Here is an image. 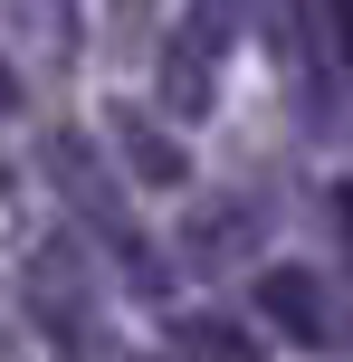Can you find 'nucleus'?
I'll return each mask as SVG.
<instances>
[{
    "mask_svg": "<svg viewBox=\"0 0 353 362\" xmlns=\"http://www.w3.org/2000/svg\"><path fill=\"white\" fill-rule=\"evenodd\" d=\"M10 19H19V38H29V48L76 57V0H10Z\"/></svg>",
    "mask_w": 353,
    "mask_h": 362,
    "instance_id": "obj_7",
    "label": "nucleus"
},
{
    "mask_svg": "<svg viewBox=\"0 0 353 362\" xmlns=\"http://www.w3.org/2000/svg\"><path fill=\"white\" fill-rule=\"evenodd\" d=\"M325 210H335V238H344V257H353V181H335V200H325Z\"/></svg>",
    "mask_w": 353,
    "mask_h": 362,
    "instance_id": "obj_10",
    "label": "nucleus"
},
{
    "mask_svg": "<svg viewBox=\"0 0 353 362\" xmlns=\"http://www.w3.org/2000/svg\"><path fill=\"white\" fill-rule=\"evenodd\" d=\"M258 325L277 334V344H306V353H335V344H344V305H335V286H325L316 267H296V257L258 267Z\"/></svg>",
    "mask_w": 353,
    "mask_h": 362,
    "instance_id": "obj_4",
    "label": "nucleus"
},
{
    "mask_svg": "<svg viewBox=\"0 0 353 362\" xmlns=\"http://www.w3.org/2000/svg\"><path fill=\"white\" fill-rule=\"evenodd\" d=\"M48 181H57V200H67V210L96 229V248H105L115 267L134 276V286H163V267H153L144 229H134V200H125V181L105 172V153H96L86 134H48Z\"/></svg>",
    "mask_w": 353,
    "mask_h": 362,
    "instance_id": "obj_2",
    "label": "nucleus"
},
{
    "mask_svg": "<svg viewBox=\"0 0 353 362\" xmlns=\"http://www.w3.org/2000/svg\"><path fill=\"white\" fill-rule=\"evenodd\" d=\"M29 315L67 353L96 344V276H86V248H76V238H38L29 248Z\"/></svg>",
    "mask_w": 353,
    "mask_h": 362,
    "instance_id": "obj_3",
    "label": "nucleus"
},
{
    "mask_svg": "<svg viewBox=\"0 0 353 362\" xmlns=\"http://www.w3.org/2000/svg\"><path fill=\"white\" fill-rule=\"evenodd\" d=\"M0 191H10V172H0Z\"/></svg>",
    "mask_w": 353,
    "mask_h": 362,
    "instance_id": "obj_12",
    "label": "nucleus"
},
{
    "mask_svg": "<svg viewBox=\"0 0 353 362\" xmlns=\"http://www.w3.org/2000/svg\"><path fill=\"white\" fill-rule=\"evenodd\" d=\"M258 229H267V210H258V200H210V210L191 219V238H182V248L201 257V267H229V257H248V248H258Z\"/></svg>",
    "mask_w": 353,
    "mask_h": 362,
    "instance_id": "obj_6",
    "label": "nucleus"
},
{
    "mask_svg": "<svg viewBox=\"0 0 353 362\" xmlns=\"http://www.w3.org/2000/svg\"><path fill=\"white\" fill-rule=\"evenodd\" d=\"M0 115H19V76H10V57H0Z\"/></svg>",
    "mask_w": 353,
    "mask_h": 362,
    "instance_id": "obj_11",
    "label": "nucleus"
},
{
    "mask_svg": "<svg viewBox=\"0 0 353 362\" xmlns=\"http://www.w3.org/2000/svg\"><path fill=\"white\" fill-rule=\"evenodd\" d=\"M325 29H335V57L353 67V0H325Z\"/></svg>",
    "mask_w": 353,
    "mask_h": 362,
    "instance_id": "obj_9",
    "label": "nucleus"
},
{
    "mask_svg": "<svg viewBox=\"0 0 353 362\" xmlns=\"http://www.w3.org/2000/svg\"><path fill=\"white\" fill-rule=\"evenodd\" d=\"M239 29H248V0H182L163 57H153V105H163L172 124H201V115H210V95H220V67H229V48H239Z\"/></svg>",
    "mask_w": 353,
    "mask_h": 362,
    "instance_id": "obj_1",
    "label": "nucleus"
},
{
    "mask_svg": "<svg viewBox=\"0 0 353 362\" xmlns=\"http://www.w3.org/2000/svg\"><path fill=\"white\" fill-rule=\"evenodd\" d=\"M115 153H125V172L144 181V191H182L191 181V153L172 124H153L144 105H115Z\"/></svg>",
    "mask_w": 353,
    "mask_h": 362,
    "instance_id": "obj_5",
    "label": "nucleus"
},
{
    "mask_svg": "<svg viewBox=\"0 0 353 362\" xmlns=\"http://www.w3.org/2000/svg\"><path fill=\"white\" fill-rule=\"evenodd\" d=\"M182 344L210 353V362H258V344H248L239 325H210V315H201V325H182Z\"/></svg>",
    "mask_w": 353,
    "mask_h": 362,
    "instance_id": "obj_8",
    "label": "nucleus"
}]
</instances>
